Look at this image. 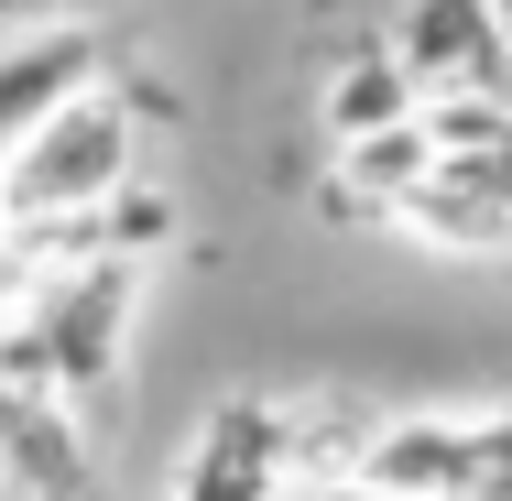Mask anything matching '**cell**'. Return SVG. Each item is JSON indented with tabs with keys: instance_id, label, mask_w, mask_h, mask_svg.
Instances as JSON below:
<instances>
[{
	"instance_id": "7c38bea8",
	"label": "cell",
	"mask_w": 512,
	"mask_h": 501,
	"mask_svg": "<svg viewBox=\"0 0 512 501\" xmlns=\"http://www.w3.org/2000/svg\"><path fill=\"white\" fill-rule=\"evenodd\" d=\"M66 11H88V0H0V33L11 22H66Z\"/></svg>"
},
{
	"instance_id": "52a82bcc",
	"label": "cell",
	"mask_w": 512,
	"mask_h": 501,
	"mask_svg": "<svg viewBox=\"0 0 512 501\" xmlns=\"http://www.w3.org/2000/svg\"><path fill=\"white\" fill-rule=\"evenodd\" d=\"M0 480L22 501H88L99 469H88V436H77V403L33 393V382H0Z\"/></svg>"
},
{
	"instance_id": "277c9868",
	"label": "cell",
	"mask_w": 512,
	"mask_h": 501,
	"mask_svg": "<svg viewBox=\"0 0 512 501\" xmlns=\"http://www.w3.org/2000/svg\"><path fill=\"white\" fill-rule=\"evenodd\" d=\"M295 491V414L273 393H229L197 414V436L175 447V480L153 501H273Z\"/></svg>"
},
{
	"instance_id": "8992f818",
	"label": "cell",
	"mask_w": 512,
	"mask_h": 501,
	"mask_svg": "<svg viewBox=\"0 0 512 501\" xmlns=\"http://www.w3.org/2000/svg\"><path fill=\"white\" fill-rule=\"evenodd\" d=\"M109 77V55H99V33L66 11V22H11L0 33V153L22 142V131H44L55 109L77 99V88H99Z\"/></svg>"
},
{
	"instance_id": "8fae6325",
	"label": "cell",
	"mask_w": 512,
	"mask_h": 501,
	"mask_svg": "<svg viewBox=\"0 0 512 501\" xmlns=\"http://www.w3.org/2000/svg\"><path fill=\"white\" fill-rule=\"evenodd\" d=\"M316 501H425V491H393V480H371V469H338V480H316Z\"/></svg>"
},
{
	"instance_id": "6da1fadb",
	"label": "cell",
	"mask_w": 512,
	"mask_h": 501,
	"mask_svg": "<svg viewBox=\"0 0 512 501\" xmlns=\"http://www.w3.org/2000/svg\"><path fill=\"white\" fill-rule=\"evenodd\" d=\"M131 316H142V262L88 251V262H44L22 273V295L0 305V382L88 403L131 360Z\"/></svg>"
},
{
	"instance_id": "30bf717a",
	"label": "cell",
	"mask_w": 512,
	"mask_h": 501,
	"mask_svg": "<svg viewBox=\"0 0 512 501\" xmlns=\"http://www.w3.org/2000/svg\"><path fill=\"white\" fill-rule=\"evenodd\" d=\"M164 240H175V197H153V186L131 175V186L99 207V251H120V262H153Z\"/></svg>"
},
{
	"instance_id": "ba28073f",
	"label": "cell",
	"mask_w": 512,
	"mask_h": 501,
	"mask_svg": "<svg viewBox=\"0 0 512 501\" xmlns=\"http://www.w3.org/2000/svg\"><path fill=\"white\" fill-rule=\"evenodd\" d=\"M425 164L512 218V99H425Z\"/></svg>"
},
{
	"instance_id": "5b68a950",
	"label": "cell",
	"mask_w": 512,
	"mask_h": 501,
	"mask_svg": "<svg viewBox=\"0 0 512 501\" xmlns=\"http://www.w3.org/2000/svg\"><path fill=\"white\" fill-rule=\"evenodd\" d=\"M382 44L404 55L414 99H502L512 88V44L491 22V0H404V22Z\"/></svg>"
},
{
	"instance_id": "5bb4252c",
	"label": "cell",
	"mask_w": 512,
	"mask_h": 501,
	"mask_svg": "<svg viewBox=\"0 0 512 501\" xmlns=\"http://www.w3.org/2000/svg\"><path fill=\"white\" fill-rule=\"evenodd\" d=\"M491 22H502V44H512V0H491Z\"/></svg>"
},
{
	"instance_id": "4fadbf2b",
	"label": "cell",
	"mask_w": 512,
	"mask_h": 501,
	"mask_svg": "<svg viewBox=\"0 0 512 501\" xmlns=\"http://www.w3.org/2000/svg\"><path fill=\"white\" fill-rule=\"evenodd\" d=\"M22 295V251H11V240H0V305Z\"/></svg>"
},
{
	"instance_id": "7a4b0ae2",
	"label": "cell",
	"mask_w": 512,
	"mask_h": 501,
	"mask_svg": "<svg viewBox=\"0 0 512 501\" xmlns=\"http://www.w3.org/2000/svg\"><path fill=\"white\" fill-rule=\"evenodd\" d=\"M131 175H142V109L99 77V88H77V99L55 109L44 131H22V142L0 153V229L88 218V207H109Z\"/></svg>"
},
{
	"instance_id": "9a60e30c",
	"label": "cell",
	"mask_w": 512,
	"mask_h": 501,
	"mask_svg": "<svg viewBox=\"0 0 512 501\" xmlns=\"http://www.w3.org/2000/svg\"><path fill=\"white\" fill-rule=\"evenodd\" d=\"M273 501H316V491H273Z\"/></svg>"
},
{
	"instance_id": "9c48e42d",
	"label": "cell",
	"mask_w": 512,
	"mask_h": 501,
	"mask_svg": "<svg viewBox=\"0 0 512 501\" xmlns=\"http://www.w3.org/2000/svg\"><path fill=\"white\" fill-rule=\"evenodd\" d=\"M414 77H404V55L393 44H360L338 77H327V131L338 142H371V131H393V120H414Z\"/></svg>"
},
{
	"instance_id": "3957f363",
	"label": "cell",
	"mask_w": 512,
	"mask_h": 501,
	"mask_svg": "<svg viewBox=\"0 0 512 501\" xmlns=\"http://www.w3.org/2000/svg\"><path fill=\"white\" fill-rule=\"evenodd\" d=\"M360 469L425 501H512V414H382Z\"/></svg>"
}]
</instances>
